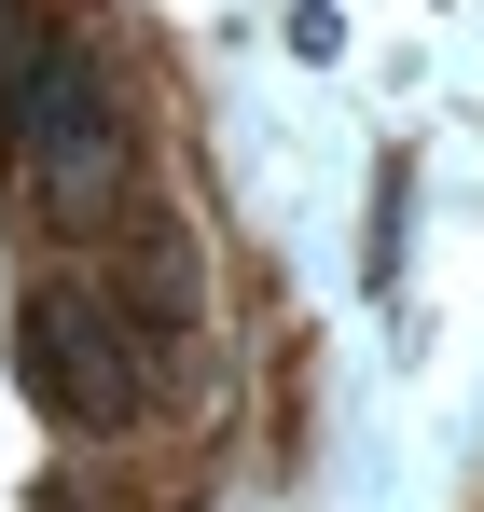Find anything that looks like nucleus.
Returning <instances> with one entry per match:
<instances>
[{"label": "nucleus", "instance_id": "nucleus-1", "mask_svg": "<svg viewBox=\"0 0 484 512\" xmlns=\"http://www.w3.org/2000/svg\"><path fill=\"white\" fill-rule=\"evenodd\" d=\"M0 139H14V180H28L42 208H97V194L125 180V111H111V70H97L83 42H56V28L0 70Z\"/></svg>", "mask_w": 484, "mask_h": 512}, {"label": "nucleus", "instance_id": "nucleus-2", "mask_svg": "<svg viewBox=\"0 0 484 512\" xmlns=\"http://www.w3.org/2000/svg\"><path fill=\"white\" fill-rule=\"evenodd\" d=\"M14 374H28V402L56 429H139V402H153V360L111 319L97 277H42L14 305Z\"/></svg>", "mask_w": 484, "mask_h": 512}, {"label": "nucleus", "instance_id": "nucleus-3", "mask_svg": "<svg viewBox=\"0 0 484 512\" xmlns=\"http://www.w3.org/2000/svg\"><path fill=\"white\" fill-rule=\"evenodd\" d=\"M28 42H42V14H28V0H0V70H14Z\"/></svg>", "mask_w": 484, "mask_h": 512}]
</instances>
